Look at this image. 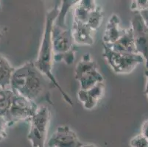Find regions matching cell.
<instances>
[{
	"mask_svg": "<svg viewBox=\"0 0 148 147\" xmlns=\"http://www.w3.org/2000/svg\"><path fill=\"white\" fill-rule=\"evenodd\" d=\"M50 118V110L45 105L38 107L36 114L30 118L27 139L32 147H47Z\"/></svg>",
	"mask_w": 148,
	"mask_h": 147,
	"instance_id": "obj_4",
	"label": "cell"
},
{
	"mask_svg": "<svg viewBox=\"0 0 148 147\" xmlns=\"http://www.w3.org/2000/svg\"><path fill=\"white\" fill-rule=\"evenodd\" d=\"M103 56L112 71L118 75L129 74L138 64L145 61L143 57L138 54L116 52L105 44H103Z\"/></svg>",
	"mask_w": 148,
	"mask_h": 147,
	"instance_id": "obj_5",
	"label": "cell"
},
{
	"mask_svg": "<svg viewBox=\"0 0 148 147\" xmlns=\"http://www.w3.org/2000/svg\"><path fill=\"white\" fill-rule=\"evenodd\" d=\"M106 91L104 83L97 84L88 90L80 89L77 92V98L82 103L86 110H93L97 106L98 102L102 99Z\"/></svg>",
	"mask_w": 148,
	"mask_h": 147,
	"instance_id": "obj_10",
	"label": "cell"
},
{
	"mask_svg": "<svg viewBox=\"0 0 148 147\" xmlns=\"http://www.w3.org/2000/svg\"><path fill=\"white\" fill-rule=\"evenodd\" d=\"M9 126L5 116H0V141H3L8 136V127Z\"/></svg>",
	"mask_w": 148,
	"mask_h": 147,
	"instance_id": "obj_20",
	"label": "cell"
},
{
	"mask_svg": "<svg viewBox=\"0 0 148 147\" xmlns=\"http://www.w3.org/2000/svg\"><path fill=\"white\" fill-rule=\"evenodd\" d=\"M130 147H148V140L142 134L132 137L130 141Z\"/></svg>",
	"mask_w": 148,
	"mask_h": 147,
	"instance_id": "obj_18",
	"label": "cell"
},
{
	"mask_svg": "<svg viewBox=\"0 0 148 147\" xmlns=\"http://www.w3.org/2000/svg\"><path fill=\"white\" fill-rule=\"evenodd\" d=\"M120 19L116 14H113L108 19L103 36V44L111 45L123 34L125 29L120 28Z\"/></svg>",
	"mask_w": 148,
	"mask_h": 147,
	"instance_id": "obj_13",
	"label": "cell"
},
{
	"mask_svg": "<svg viewBox=\"0 0 148 147\" xmlns=\"http://www.w3.org/2000/svg\"><path fill=\"white\" fill-rule=\"evenodd\" d=\"M131 28L136 53L143 57L146 68H148V29L139 12H134L131 19Z\"/></svg>",
	"mask_w": 148,
	"mask_h": 147,
	"instance_id": "obj_8",
	"label": "cell"
},
{
	"mask_svg": "<svg viewBox=\"0 0 148 147\" xmlns=\"http://www.w3.org/2000/svg\"><path fill=\"white\" fill-rule=\"evenodd\" d=\"M14 92L11 88H0V116H5L12 104Z\"/></svg>",
	"mask_w": 148,
	"mask_h": 147,
	"instance_id": "obj_16",
	"label": "cell"
},
{
	"mask_svg": "<svg viewBox=\"0 0 148 147\" xmlns=\"http://www.w3.org/2000/svg\"><path fill=\"white\" fill-rule=\"evenodd\" d=\"M103 10H102V8L100 7L97 6V8L95 10H93L90 13L86 24L91 28V30L95 32L100 27L101 24H102V21H103Z\"/></svg>",
	"mask_w": 148,
	"mask_h": 147,
	"instance_id": "obj_17",
	"label": "cell"
},
{
	"mask_svg": "<svg viewBox=\"0 0 148 147\" xmlns=\"http://www.w3.org/2000/svg\"><path fill=\"white\" fill-rule=\"evenodd\" d=\"M145 76L147 77V83H146V86H145V94H146V96L148 98V69H147L145 71Z\"/></svg>",
	"mask_w": 148,
	"mask_h": 147,
	"instance_id": "obj_23",
	"label": "cell"
},
{
	"mask_svg": "<svg viewBox=\"0 0 148 147\" xmlns=\"http://www.w3.org/2000/svg\"><path fill=\"white\" fill-rule=\"evenodd\" d=\"M13 68L8 60L0 55V88H6L10 86L12 75L14 72Z\"/></svg>",
	"mask_w": 148,
	"mask_h": 147,
	"instance_id": "obj_15",
	"label": "cell"
},
{
	"mask_svg": "<svg viewBox=\"0 0 148 147\" xmlns=\"http://www.w3.org/2000/svg\"><path fill=\"white\" fill-rule=\"evenodd\" d=\"M2 33H1V32H0V39L2 38Z\"/></svg>",
	"mask_w": 148,
	"mask_h": 147,
	"instance_id": "obj_25",
	"label": "cell"
},
{
	"mask_svg": "<svg viewBox=\"0 0 148 147\" xmlns=\"http://www.w3.org/2000/svg\"><path fill=\"white\" fill-rule=\"evenodd\" d=\"M139 13L141 15V16H142V19L144 20V22H145L147 28L148 29V8L147 10L139 12Z\"/></svg>",
	"mask_w": 148,
	"mask_h": 147,
	"instance_id": "obj_22",
	"label": "cell"
},
{
	"mask_svg": "<svg viewBox=\"0 0 148 147\" xmlns=\"http://www.w3.org/2000/svg\"><path fill=\"white\" fill-rule=\"evenodd\" d=\"M59 8L60 7L56 5L46 14L42 40L38 54L37 60L34 63L38 69L48 78L52 85L60 91L64 100L69 105L73 106V101L71 99V97L64 91V89L60 85L52 73L54 53L53 47H52V32L54 22L58 15Z\"/></svg>",
	"mask_w": 148,
	"mask_h": 147,
	"instance_id": "obj_2",
	"label": "cell"
},
{
	"mask_svg": "<svg viewBox=\"0 0 148 147\" xmlns=\"http://www.w3.org/2000/svg\"><path fill=\"white\" fill-rule=\"evenodd\" d=\"M75 77L79 82L81 90H88L104 81L103 75L98 71L97 63L89 53L83 55L76 65Z\"/></svg>",
	"mask_w": 148,
	"mask_h": 147,
	"instance_id": "obj_6",
	"label": "cell"
},
{
	"mask_svg": "<svg viewBox=\"0 0 148 147\" xmlns=\"http://www.w3.org/2000/svg\"><path fill=\"white\" fill-rule=\"evenodd\" d=\"M98 5L93 0H80L77 1L73 6L74 21L86 24L90 13L95 10Z\"/></svg>",
	"mask_w": 148,
	"mask_h": 147,
	"instance_id": "obj_14",
	"label": "cell"
},
{
	"mask_svg": "<svg viewBox=\"0 0 148 147\" xmlns=\"http://www.w3.org/2000/svg\"><path fill=\"white\" fill-rule=\"evenodd\" d=\"M148 8V0H134L130 5V10L134 12H141Z\"/></svg>",
	"mask_w": 148,
	"mask_h": 147,
	"instance_id": "obj_19",
	"label": "cell"
},
{
	"mask_svg": "<svg viewBox=\"0 0 148 147\" xmlns=\"http://www.w3.org/2000/svg\"><path fill=\"white\" fill-rule=\"evenodd\" d=\"M47 79L38 69L34 62H27L15 69L10 87L13 92L37 103L41 97L47 96V85H52Z\"/></svg>",
	"mask_w": 148,
	"mask_h": 147,
	"instance_id": "obj_1",
	"label": "cell"
},
{
	"mask_svg": "<svg viewBox=\"0 0 148 147\" xmlns=\"http://www.w3.org/2000/svg\"><path fill=\"white\" fill-rule=\"evenodd\" d=\"M74 43L78 45L92 46L95 43L93 36L94 31L86 24L73 21L72 27H71Z\"/></svg>",
	"mask_w": 148,
	"mask_h": 147,
	"instance_id": "obj_11",
	"label": "cell"
},
{
	"mask_svg": "<svg viewBox=\"0 0 148 147\" xmlns=\"http://www.w3.org/2000/svg\"><path fill=\"white\" fill-rule=\"evenodd\" d=\"M81 147H97L96 145H95L94 144H83Z\"/></svg>",
	"mask_w": 148,
	"mask_h": 147,
	"instance_id": "obj_24",
	"label": "cell"
},
{
	"mask_svg": "<svg viewBox=\"0 0 148 147\" xmlns=\"http://www.w3.org/2000/svg\"><path fill=\"white\" fill-rule=\"evenodd\" d=\"M83 145L78 136L68 126L58 127L47 143V147H81Z\"/></svg>",
	"mask_w": 148,
	"mask_h": 147,
	"instance_id": "obj_9",
	"label": "cell"
},
{
	"mask_svg": "<svg viewBox=\"0 0 148 147\" xmlns=\"http://www.w3.org/2000/svg\"><path fill=\"white\" fill-rule=\"evenodd\" d=\"M54 60L64 61L71 65L75 60L76 51L74 49V40L71 28L67 25H58L54 22L52 32Z\"/></svg>",
	"mask_w": 148,
	"mask_h": 147,
	"instance_id": "obj_3",
	"label": "cell"
},
{
	"mask_svg": "<svg viewBox=\"0 0 148 147\" xmlns=\"http://www.w3.org/2000/svg\"><path fill=\"white\" fill-rule=\"evenodd\" d=\"M37 103L14 92L10 109L5 115L9 126L23 121H29L38 109Z\"/></svg>",
	"mask_w": 148,
	"mask_h": 147,
	"instance_id": "obj_7",
	"label": "cell"
},
{
	"mask_svg": "<svg viewBox=\"0 0 148 147\" xmlns=\"http://www.w3.org/2000/svg\"><path fill=\"white\" fill-rule=\"evenodd\" d=\"M141 134L145 136L148 140V120L145 121L142 126V133Z\"/></svg>",
	"mask_w": 148,
	"mask_h": 147,
	"instance_id": "obj_21",
	"label": "cell"
},
{
	"mask_svg": "<svg viewBox=\"0 0 148 147\" xmlns=\"http://www.w3.org/2000/svg\"><path fill=\"white\" fill-rule=\"evenodd\" d=\"M106 45V44H105ZM112 50L122 53L137 54L134 42V32L131 27L124 30L123 34L115 43L111 45H106Z\"/></svg>",
	"mask_w": 148,
	"mask_h": 147,
	"instance_id": "obj_12",
	"label": "cell"
}]
</instances>
